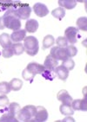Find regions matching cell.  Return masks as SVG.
Returning a JSON list of instances; mask_svg holds the SVG:
<instances>
[{
  "label": "cell",
  "mask_w": 87,
  "mask_h": 122,
  "mask_svg": "<svg viewBox=\"0 0 87 122\" xmlns=\"http://www.w3.org/2000/svg\"><path fill=\"white\" fill-rule=\"evenodd\" d=\"M4 22V25L5 28L10 29L13 31L21 30V21L16 13V10L13 6L6 10L4 16H1Z\"/></svg>",
  "instance_id": "obj_1"
},
{
  "label": "cell",
  "mask_w": 87,
  "mask_h": 122,
  "mask_svg": "<svg viewBox=\"0 0 87 122\" xmlns=\"http://www.w3.org/2000/svg\"><path fill=\"white\" fill-rule=\"evenodd\" d=\"M37 107L32 105H28L20 109L17 114V119L18 121L22 122H32L35 121Z\"/></svg>",
  "instance_id": "obj_2"
},
{
  "label": "cell",
  "mask_w": 87,
  "mask_h": 122,
  "mask_svg": "<svg viewBox=\"0 0 87 122\" xmlns=\"http://www.w3.org/2000/svg\"><path fill=\"white\" fill-rule=\"evenodd\" d=\"M24 48L27 55L31 56H36L39 50V43L38 39L33 36H26L24 39Z\"/></svg>",
  "instance_id": "obj_3"
},
{
  "label": "cell",
  "mask_w": 87,
  "mask_h": 122,
  "mask_svg": "<svg viewBox=\"0 0 87 122\" xmlns=\"http://www.w3.org/2000/svg\"><path fill=\"white\" fill-rule=\"evenodd\" d=\"M78 28L72 27V26L68 27L65 30V31H64V38L71 45L78 42Z\"/></svg>",
  "instance_id": "obj_4"
},
{
  "label": "cell",
  "mask_w": 87,
  "mask_h": 122,
  "mask_svg": "<svg viewBox=\"0 0 87 122\" xmlns=\"http://www.w3.org/2000/svg\"><path fill=\"white\" fill-rule=\"evenodd\" d=\"M13 8L16 10V13L17 15V16L19 17V19L28 20V18L31 16V9L30 8L29 5H20L18 7H14L13 6Z\"/></svg>",
  "instance_id": "obj_5"
},
{
  "label": "cell",
  "mask_w": 87,
  "mask_h": 122,
  "mask_svg": "<svg viewBox=\"0 0 87 122\" xmlns=\"http://www.w3.org/2000/svg\"><path fill=\"white\" fill-rule=\"evenodd\" d=\"M50 55L52 56L53 58H55L57 61H64L67 58H69L67 56V54H66L65 49H63V48H59L58 46H55V47L52 48L51 49V52H50Z\"/></svg>",
  "instance_id": "obj_6"
},
{
  "label": "cell",
  "mask_w": 87,
  "mask_h": 122,
  "mask_svg": "<svg viewBox=\"0 0 87 122\" xmlns=\"http://www.w3.org/2000/svg\"><path fill=\"white\" fill-rule=\"evenodd\" d=\"M26 69L30 71L33 75H42L44 73V71L45 70V68L42 64H39L38 62H35V61H31V62L28 63V65L26 67Z\"/></svg>",
  "instance_id": "obj_7"
},
{
  "label": "cell",
  "mask_w": 87,
  "mask_h": 122,
  "mask_svg": "<svg viewBox=\"0 0 87 122\" xmlns=\"http://www.w3.org/2000/svg\"><path fill=\"white\" fill-rule=\"evenodd\" d=\"M33 10L35 12V14L39 17H44L49 14V10L47 6L42 3H36L33 5Z\"/></svg>",
  "instance_id": "obj_8"
},
{
  "label": "cell",
  "mask_w": 87,
  "mask_h": 122,
  "mask_svg": "<svg viewBox=\"0 0 87 122\" xmlns=\"http://www.w3.org/2000/svg\"><path fill=\"white\" fill-rule=\"evenodd\" d=\"M48 119V112L44 107L38 106L37 107L36 111L35 121L36 122H44L46 121Z\"/></svg>",
  "instance_id": "obj_9"
},
{
  "label": "cell",
  "mask_w": 87,
  "mask_h": 122,
  "mask_svg": "<svg viewBox=\"0 0 87 122\" xmlns=\"http://www.w3.org/2000/svg\"><path fill=\"white\" fill-rule=\"evenodd\" d=\"M57 98L59 101H61L63 104H68V105H71V101H73L72 97L70 95L68 92L64 89H62L57 94Z\"/></svg>",
  "instance_id": "obj_10"
},
{
  "label": "cell",
  "mask_w": 87,
  "mask_h": 122,
  "mask_svg": "<svg viewBox=\"0 0 87 122\" xmlns=\"http://www.w3.org/2000/svg\"><path fill=\"white\" fill-rule=\"evenodd\" d=\"M58 61L55 58H53L51 55L47 56L44 61V67L45 68V69L50 71H54L55 68L58 67Z\"/></svg>",
  "instance_id": "obj_11"
},
{
  "label": "cell",
  "mask_w": 87,
  "mask_h": 122,
  "mask_svg": "<svg viewBox=\"0 0 87 122\" xmlns=\"http://www.w3.org/2000/svg\"><path fill=\"white\" fill-rule=\"evenodd\" d=\"M71 107L73 110H79V111H86L87 107H86V97H85V99L83 100H74L71 101Z\"/></svg>",
  "instance_id": "obj_12"
},
{
  "label": "cell",
  "mask_w": 87,
  "mask_h": 122,
  "mask_svg": "<svg viewBox=\"0 0 87 122\" xmlns=\"http://www.w3.org/2000/svg\"><path fill=\"white\" fill-rule=\"evenodd\" d=\"M55 75H57L58 78L63 81H65L69 76V70L65 68L64 66H58L54 69Z\"/></svg>",
  "instance_id": "obj_13"
},
{
  "label": "cell",
  "mask_w": 87,
  "mask_h": 122,
  "mask_svg": "<svg viewBox=\"0 0 87 122\" xmlns=\"http://www.w3.org/2000/svg\"><path fill=\"white\" fill-rule=\"evenodd\" d=\"M26 31L25 30H19L13 31L12 35L10 36H11V40L13 42H19L23 41L24 38L26 37Z\"/></svg>",
  "instance_id": "obj_14"
},
{
  "label": "cell",
  "mask_w": 87,
  "mask_h": 122,
  "mask_svg": "<svg viewBox=\"0 0 87 122\" xmlns=\"http://www.w3.org/2000/svg\"><path fill=\"white\" fill-rule=\"evenodd\" d=\"M38 29V23L35 19H29L25 23V31L29 33H35Z\"/></svg>",
  "instance_id": "obj_15"
},
{
  "label": "cell",
  "mask_w": 87,
  "mask_h": 122,
  "mask_svg": "<svg viewBox=\"0 0 87 122\" xmlns=\"http://www.w3.org/2000/svg\"><path fill=\"white\" fill-rule=\"evenodd\" d=\"M58 5L63 9L72 10L77 6V1L75 0H59Z\"/></svg>",
  "instance_id": "obj_16"
},
{
  "label": "cell",
  "mask_w": 87,
  "mask_h": 122,
  "mask_svg": "<svg viewBox=\"0 0 87 122\" xmlns=\"http://www.w3.org/2000/svg\"><path fill=\"white\" fill-rule=\"evenodd\" d=\"M0 45L4 49L5 48H9L12 45V42L11 40V36L7 33H3L0 35Z\"/></svg>",
  "instance_id": "obj_17"
},
{
  "label": "cell",
  "mask_w": 87,
  "mask_h": 122,
  "mask_svg": "<svg viewBox=\"0 0 87 122\" xmlns=\"http://www.w3.org/2000/svg\"><path fill=\"white\" fill-rule=\"evenodd\" d=\"M5 112L3 113V115L0 118V122H17V119L15 117L14 115H12V113H10L7 109H5Z\"/></svg>",
  "instance_id": "obj_18"
},
{
  "label": "cell",
  "mask_w": 87,
  "mask_h": 122,
  "mask_svg": "<svg viewBox=\"0 0 87 122\" xmlns=\"http://www.w3.org/2000/svg\"><path fill=\"white\" fill-rule=\"evenodd\" d=\"M55 43V39L53 36L47 35L45 36L44 40H43V49H46L48 48L52 47Z\"/></svg>",
  "instance_id": "obj_19"
},
{
  "label": "cell",
  "mask_w": 87,
  "mask_h": 122,
  "mask_svg": "<svg viewBox=\"0 0 87 122\" xmlns=\"http://www.w3.org/2000/svg\"><path fill=\"white\" fill-rule=\"evenodd\" d=\"M59 110L62 114L65 115V116H71L74 113V110L72 109L71 106L68 104H62L61 106L59 107Z\"/></svg>",
  "instance_id": "obj_20"
},
{
  "label": "cell",
  "mask_w": 87,
  "mask_h": 122,
  "mask_svg": "<svg viewBox=\"0 0 87 122\" xmlns=\"http://www.w3.org/2000/svg\"><path fill=\"white\" fill-rule=\"evenodd\" d=\"M10 86H11V89L12 91H18L23 87V81L20 79L14 78L10 81Z\"/></svg>",
  "instance_id": "obj_21"
},
{
  "label": "cell",
  "mask_w": 87,
  "mask_h": 122,
  "mask_svg": "<svg viewBox=\"0 0 87 122\" xmlns=\"http://www.w3.org/2000/svg\"><path fill=\"white\" fill-rule=\"evenodd\" d=\"M12 50H13L14 55H16V56L22 55L24 51V44H22L21 42H15V43H12Z\"/></svg>",
  "instance_id": "obj_22"
},
{
  "label": "cell",
  "mask_w": 87,
  "mask_h": 122,
  "mask_svg": "<svg viewBox=\"0 0 87 122\" xmlns=\"http://www.w3.org/2000/svg\"><path fill=\"white\" fill-rule=\"evenodd\" d=\"M77 26H78V30L83 31L87 30V18L86 16H81L79 18L77 19Z\"/></svg>",
  "instance_id": "obj_23"
},
{
  "label": "cell",
  "mask_w": 87,
  "mask_h": 122,
  "mask_svg": "<svg viewBox=\"0 0 87 122\" xmlns=\"http://www.w3.org/2000/svg\"><path fill=\"white\" fill-rule=\"evenodd\" d=\"M52 15L54 16L55 18L58 19V20H62V19L64 17V16H65V10H64V9H63V8L58 7L52 10Z\"/></svg>",
  "instance_id": "obj_24"
},
{
  "label": "cell",
  "mask_w": 87,
  "mask_h": 122,
  "mask_svg": "<svg viewBox=\"0 0 87 122\" xmlns=\"http://www.w3.org/2000/svg\"><path fill=\"white\" fill-rule=\"evenodd\" d=\"M20 109H21V107H20V106H19L18 104L17 103V102H12V103L9 104L7 110L9 111L12 115H14L15 117H16L17 114V113L19 112Z\"/></svg>",
  "instance_id": "obj_25"
},
{
  "label": "cell",
  "mask_w": 87,
  "mask_h": 122,
  "mask_svg": "<svg viewBox=\"0 0 87 122\" xmlns=\"http://www.w3.org/2000/svg\"><path fill=\"white\" fill-rule=\"evenodd\" d=\"M64 49H65L66 54H67V56L69 58L75 56L77 53H78V49L74 45H67V47L64 48Z\"/></svg>",
  "instance_id": "obj_26"
},
{
  "label": "cell",
  "mask_w": 87,
  "mask_h": 122,
  "mask_svg": "<svg viewBox=\"0 0 87 122\" xmlns=\"http://www.w3.org/2000/svg\"><path fill=\"white\" fill-rule=\"evenodd\" d=\"M11 86L9 82L2 81L0 82V93L2 94H7L11 92Z\"/></svg>",
  "instance_id": "obj_27"
},
{
  "label": "cell",
  "mask_w": 87,
  "mask_h": 122,
  "mask_svg": "<svg viewBox=\"0 0 87 122\" xmlns=\"http://www.w3.org/2000/svg\"><path fill=\"white\" fill-rule=\"evenodd\" d=\"M62 66H64L65 68H67L69 71L72 70L75 67V62L71 58H67L66 60L62 61Z\"/></svg>",
  "instance_id": "obj_28"
},
{
  "label": "cell",
  "mask_w": 87,
  "mask_h": 122,
  "mask_svg": "<svg viewBox=\"0 0 87 122\" xmlns=\"http://www.w3.org/2000/svg\"><path fill=\"white\" fill-rule=\"evenodd\" d=\"M56 43H57V46L59 48H64L67 47V45H68V42L66 40L64 36H58V37L56 39Z\"/></svg>",
  "instance_id": "obj_29"
},
{
  "label": "cell",
  "mask_w": 87,
  "mask_h": 122,
  "mask_svg": "<svg viewBox=\"0 0 87 122\" xmlns=\"http://www.w3.org/2000/svg\"><path fill=\"white\" fill-rule=\"evenodd\" d=\"M22 77L24 78V80L32 82L33 79L35 77V75H33L30 71H28L26 68H24V70H23V72H22Z\"/></svg>",
  "instance_id": "obj_30"
},
{
  "label": "cell",
  "mask_w": 87,
  "mask_h": 122,
  "mask_svg": "<svg viewBox=\"0 0 87 122\" xmlns=\"http://www.w3.org/2000/svg\"><path fill=\"white\" fill-rule=\"evenodd\" d=\"M1 55H2L5 58H11V57L14 55L13 50H12V46L9 48H5V49H3V51L1 52Z\"/></svg>",
  "instance_id": "obj_31"
},
{
  "label": "cell",
  "mask_w": 87,
  "mask_h": 122,
  "mask_svg": "<svg viewBox=\"0 0 87 122\" xmlns=\"http://www.w3.org/2000/svg\"><path fill=\"white\" fill-rule=\"evenodd\" d=\"M10 104L9 98H8L5 94H2L0 96V107H8Z\"/></svg>",
  "instance_id": "obj_32"
},
{
  "label": "cell",
  "mask_w": 87,
  "mask_h": 122,
  "mask_svg": "<svg viewBox=\"0 0 87 122\" xmlns=\"http://www.w3.org/2000/svg\"><path fill=\"white\" fill-rule=\"evenodd\" d=\"M5 29V25H4V22H3L2 17H0V30H4Z\"/></svg>",
  "instance_id": "obj_33"
},
{
  "label": "cell",
  "mask_w": 87,
  "mask_h": 122,
  "mask_svg": "<svg viewBox=\"0 0 87 122\" xmlns=\"http://www.w3.org/2000/svg\"><path fill=\"white\" fill-rule=\"evenodd\" d=\"M0 55H1V53H0Z\"/></svg>",
  "instance_id": "obj_34"
}]
</instances>
